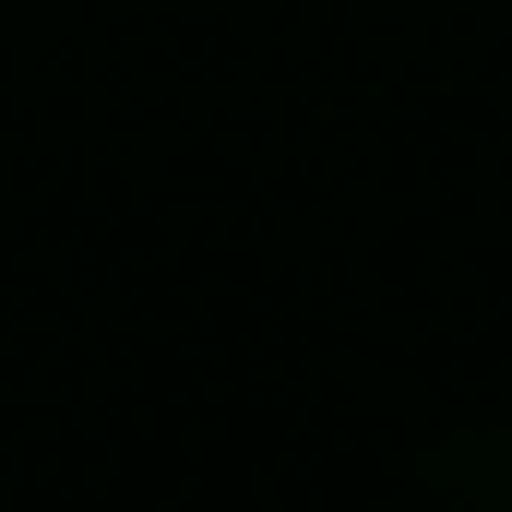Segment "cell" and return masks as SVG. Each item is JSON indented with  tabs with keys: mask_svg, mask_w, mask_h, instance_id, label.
Here are the masks:
<instances>
[]
</instances>
